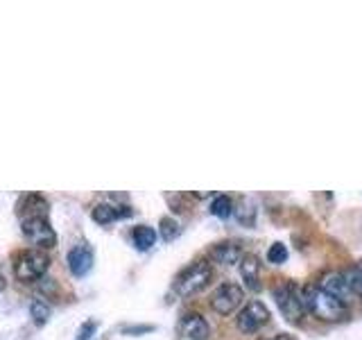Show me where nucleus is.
I'll list each match as a JSON object with an SVG mask.
<instances>
[{
  "instance_id": "f3484780",
  "label": "nucleus",
  "mask_w": 362,
  "mask_h": 340,
  "mask_svg": "<svg viewBox=\"0 0 362 340\" xmlns=\"http://www.w3.org/2000/svg\"><path fill=\"white\" fill-rule=\"evenodd\" d=\"M342 277L346 281V286L351 290V295H358L362 298V266H354V268H346L342 272Z\"/></svg>"
},
{
  "instance_id": "4be33fe9",
  "label": "nucleus",
  "mask_w": 362,
  "mask_h": 340,
  "mask_svg": "<svg viewBox=\"0 0 362 340\" xmlns=\"http://www.w3.org/2000/svg\"><path fill=\"white\" fill-rule=\"evenodd\" d=\"M39 290L41 293H45V295H57L59 293V286H57V281L54 279H50V277H41L39 279Z\"/></svg>"
},
{
  "instance_id": "6e6552de",
  "label": "nucleus",
  "mask_w": 362,
  "mask_h": 340,
  "mask_svg": "<svg viewBox=\"0 0 362 340\" xmlns=\"http://www.w3.org/2000/svg\"><path fill=\"white\" fill-rule=\"evenodd\" d=\"M317 286H320L324 293L333 295V298L337 302H342V304H346L351 300V290L346 286L342 272H326V275L320 279V283H317Z\"/></svg>"
},
{
  "instance_id": "dca6fc26",
  "label": "nucleus",
  "mask_w": 362,
  "mask_h": 340,
  "mask_svg": "<svg viewBox=\"0 0 362 340\" xmlns=\"http://www.w3.org/2000/svg\"><path fill=\"white\" fill-rule=\"evenodd\" d=\"M30 315H32L34 324L43 327L45 322H48V317H50V306H48V302H43L41 298H34L30 302Z\"/></svg>"
},
{
  "instance_id": "412c9836",
  "label": "nucleus",
  "mask_w": 362,
  "mask_h": 340,
  "mask_svg": "<svg viewBox=\"0 0 362 340\" xmlns=\"http://www.w3.org/2000/svg\"><path fill=\"white\" fill-rule=\"evenodd\" d=\"M95 332H98V322L88 320V322H84L82 327H79L77 340H90V338H93V334H95Z\"/></svg>"
},
{
  "instance_id": "4468645a",
  "label": "nucleus",
  "mask_w": 362,
  "mask_h": 340,
  "mask_svg": "<svg viewBox=\"0 0 362 340\" xmlns=\"http://www.w3.org/2000/svg\"><path fill=\"white\" fill-rule=\"evenodd\" d=\"M122 207H111V204H98V207L90 211V218H93L98 225H111L113 220L118 218H129L132 209L127 211H120Z\"/></svg>"
},
{
  "instance_id": "9b49d317",
  "label": "nucleus",
  "mask_w": 362,
  "mask_h": 340,
  "mask_svg": "<svg viewBox=\"0 0 362 340\" xmlns=\"http://www.w3.org/2000/svg\"><path fill=\"white\" fill-rule=\"evenodd\" d=\"M48 202H45L41 196L32 193V196H25L18 204V213H21V220L25 218H48Z\"/></svg>"
},
{
  "instance_id": "39448f33",
  "label": "nucleus",
  "mask_w": 362,
  "mask_h": 340,
  "mask_svg": "<svg viewBox=\"0 0 362 340\" xmlns=\"http://www.w3.org/2000/svg\"><path fill=\"white\" fill-rule=\"evenodd\" d=\"M269 322V309L258 300H252L243 306V311L238 313L235 324L243 334H256L258 329H263Z\"/></svg>"
},
{
  "instance_id": "f03ea898",
  "label": "nucleus",
  "mask_w": 362,
  "mask_h": 340,
  "mask_svg": "<svg viewBox=\"0 0 362 340\" xmlns=\"http://www.w3.org/2000/svg\"><path fill=\"white\" fill-rule=\"evenodd\" d=\"M213 277V268L209 261H195L188 268H184L175 279V293L181 298H190V295L199 293L202 288L209 286Z\"/></svg>"
},
{
  "instance_id": "5701e85b",
  "label": "nucleus",
  "mask_w": 362,
  "mask_h": 340,
  "mask_svg": "<svg viewBox=\"0 0 362 340\" xmlns=\"http://www.w3.org/2000/svg\"><path fill=\"white\" fill-rule=\"evenodd\" d=\"M127 334H143V332H152V327L147 324V327H129V329H124Z\"/></svg>"
},
{
  "instance_id": "a211bd4d",
  "label": "nucleus",
  "mask_w": 362,
  "mask_h": 340,
  "mask_svg": "<svg viewBox=\"0 0 362 340\" xmlns=\"http://www.w3.org/2000/svg\"><path fill=\"white\" fill-rule=\"evenodd\" d=\"M211 213L218 215V218H229L233 213V202L229 196H218L211 202Z\"/></svg>"
},
{
  "instance_id": "20e7f679",
  "label": "nucleus",
  "mask_w": 362,
  "mask_h": 340,
  "mask_svg": "<svg viewBox=\"0 0 362 340\" xmlns=\"http://www.w3.org/2000/svg\"><path fill=\"white\" fill-rule=\"evenodd\" d=\"M21 232L37 249H50L57 245V234L50 227L48 218H25L21 220Z\"/></svg>"
},
{
  "instance_id": "2eb2a0df",
  "label": "nucleus",
  "mask_w": 362,
  "mask_h": 340,
  "mask_svg": "<svg viewBox=\"0 0 362 340\" xmlns=\"http://www.w3.org/2000/svg\"><path fill=\"white\" fill-rule=\"evenodd\" d=\"M132 238H134V245L139 247L141 252H145V249H150L156 243V232L147 225H139V227H134Z\"/></svg>"
},
{
  "instance_id": "7ed1b4c3",
  "label": "nucleus",
  "mask_w": 362,
  "mask_h": 340,
  "mask_svg": "<svg viewBox=\"0 0 362 340\" xmlns=\"http://www.w3.org/2000/svg\"><path fill=\"white\" fill-rule=\"evenodd\" d=\"M50 266V256L41 249H23L14 261V275L23 283H34L45 277Z\"/></svg>"
},
{
  "instance_id": "9d476101",
  "label": "nucleus",
  "mask_w": 362,
  "mask_h": 340,
  "mask_svg": "<svg viewBox=\"0 0 362 340\" xmlns=\"http://www.w3.org/2000/svg\"><path fill=\"white\" fill-rule=\"evenodd\" d=\"M179 332H181V336H186L190 340H206L211 329H209V322L204 320L199 313H188L181 317Z\"/></svg>"
},
{
  "instance_id": "0eeeda50",
  "label": "nucleus",
  "mask_w": 362,
  "mask_h": 340,
  "mask_svg": "<svg viewBox=\"0 0 362 340\" xmlns=\"http://www.w3.org/2000/svg\"><path fill=\"white\" fill-rule=\"evenodd\" d=\"M274 300H276L279 311L283 313V317H286L288 322H299L303 317V313H305L303 302L290 283H283V286L274 288Z\"/></svg>"
},
{
  "instance_id": "423d86ee",
  "label": "nucleus",
  "mask_w": 362,
  "mask_h": 340,
  "mask_svg": "<svg viewBox=\"0 0 362 340\" xmlns=\"http://www.w3.org/2000/svg\"><path fill=\"white\" fill-rule=\"evenodd\" d=\"M243 300H245V290L238 283L226 281L211 295V309L220 315H229L243 304Z\"/></svg>"
},
{
  "instance_id": "6ab92c4d",
  "label": "nucleus",
  "mask_w": 362,
  "mask_h": 340,
  "mask_svg": "<svg viewBox=\"0 0 362 340\" xmlns=\"http://www.w3.org/2000/svg\"><path fill=\"white\" fill-rule=\"evenodd\" d=\"M179 222L175 218H170V215H165V218H161V222H158V234H161L163 241H175V238L179 236Z\"/></svg>"
},
{
  "instance_id": "f8f14e48",
  "label": "nucleus",
  "mask_w": 362,
  "mask_h": 340,
  "mask_svg": "<svg viewBox=\"0 0 362 340\" xmlns=\"http://www.w3.org/2000/svg\"><path fill=\"white\" fill-rule=\"evenodd\" d=\"M243 249L238 243L233 241H224V243H218L213 249H211V259L215 264H222V266H233V264H240L243 259Z\"/></svg>"
},
{
  "instance_id": "ddd939ff",
  "label": "nucleus",
  "mask_w": 362,
  "mask_h": 340,
  "mask_svg": "<svg viewBox=\"0 0 362 340\" xmlns=\"http://www.w3.org/2000/svg\"><path fill=\"white\" fill-rule=\"evenodd\" d=\"M240 275L247 283V288L252 290H260V283H258V275H260V264L254 254H245L240 259Z\"/></svg>"
},
{
  "instance_id": "aec40b11",
  "label": "nucleus",
  "mask_w": 362,
  "mask_h": 340,
  "mask_svg": "<svg viewBox=\"0 0 362 340\" xmlns=\"http://www.w3.org/2000/svg\"><path fill=\"white\" fill-rule=\"evenodd\" d=\"M286 259H288V247L283 245V243H272V247L267 249V261H269V264L281 266V264H286Z\"/></svg>"
},
{
  "instance_id": "f257e3e1",
  "label": "nucleus",
  "mask_w": 362,
  "mask_h": 340,
  "mask_svg": "<svg viewBox=\"0 0 362 340\" xmlns=\"http://www.w3.org/2000/svg\"><path fill=\"white\" fill-rule=\"evenodd\" d=\"M301 302H303V309H308L313 315H317L320 320L326 322H339L346 317V304L337 302L333 295L324 293L320 286H305L301 293Z\"/></svg>"
},
{
  "instance_id": "1a4fd4ad",
  "label": "nucleus",
  "mask_w": 362,
  "mask_h": 340,
  "mask_svg": "<svg viewBox=\"0 0 362 340\" xmlns=\"http://www.w3.org/2000/svg\"><path fill=\"white\" fill-rule=\"evenodd\" d=\"M68 268L75 277H84L93 268V252L86 245H75L71 252H68Z\"/></svg>"
},
{
  "instance_id": "393cba45",
  "label": "nucleus",
  "mask_w": 362,
  "mask_h": 340,
  "mask_svg": "<svg viewBox=\"0 0 362 340\" xmlns=\"http://www.w3.org/2000/svg\"><path fill=\"white\" fill-rule=\"evenodd\" d=\"M5 283H7V281H5V277H3V275H0V293H3V290H5Z\"/></svg>"
},
{
  "instance_id": "b1692460",
  "label": "nucleus",
  "mask_w": 362,
  "mask_h": 340,
  "mask_svg": "<svg viewBox=\"0 0 362 340\" xmlns=\"http://www.w3.org/2000/svg\"><path fill=\"white\" fill-rule=\"evenodd\" d=\"M269 340H292V336H290V334H279V336L269 338Z\"/></svg>"
}]
</instances>
